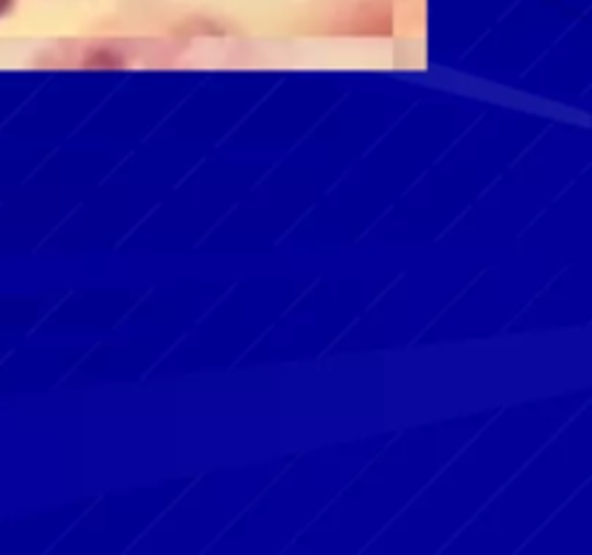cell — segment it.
Returning <instances> with one entry per match:
<instances>
[{
  "instance_id": "6da1fadb",
  "label": "cell",
  "mask_w": 592,
  "mask_h": 555,
  "mask_svg": "<svg viewBox=\"0 0 592 555\" xmlns=\"http://www.w3.org/2000/svg\"><path fill=\"white\" fill-rule=\"evenodd\" d=\"M9 7H12V0H0V15H3Z\"/></svg>"
}]
</instances>
